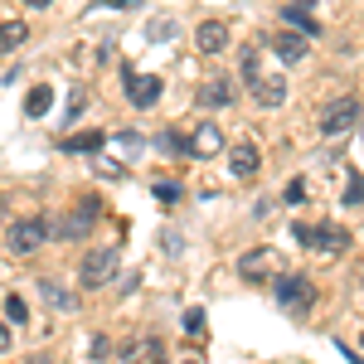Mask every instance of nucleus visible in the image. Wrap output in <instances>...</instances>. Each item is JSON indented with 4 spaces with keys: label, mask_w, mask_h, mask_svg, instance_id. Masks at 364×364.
I'll list each match as a JSON object with an SVG mask.
<instances>
[{
    "label": "nucleus",
    "mask_w": 364,
    "mask_h": 364,
    "mask_svg": "<svg viewBox=\"0 0 364 364\" xmlns=\"http://www.w3.org/2000/svg\"><path fill=\"white\" fill-rule=\"evenodd\" d=\"M272 296H277V306L291 311V316H301V311L316 306V287H311V277H301V272H282V277L272 282Z\"/></svg>",
    "instance_id": "f257e3e1"
},
{
    "label": "nucleus",
    "mask_w": 364,
    "mask_h": 364,
    "mask_svg": "<svg viewBox=\"0 0 364 364\" xmlns=\"http://www.w3.org/2000/svg\"><path fill=\"white\" fill-rule=\"evenodd\" d=\"M49 238V224L44 219H15V224L5 228V248L15 252V257H29V252H39V243Z\"/></svg>",
    "instance_id": "f03ea898"
},
{
    "label": "nucleus",
    "mask_w": 364,
    "mask_h": 364,
    "mask_svg": "<svg viewBox=\"0 0 364 364\" xmlns=\"http://www.w3.org/2000/svg\"><path fill=\"white\" fill-rule=\"evenodd\" d=\"M296 238H301L306 248L326 252V257H340V252L350 248V233H345L340 224H321V228H306V224H296Z\"/></svg>",
    "instance_id": "7ed1b4c3"
},
{
    "label": "nucleus",
    "mask_w": 364,
    "mask_h": 364,
    "mask_svg": "<svg viewBox=\"0 0 364 364\" xmlns=\"http://www.w3.org/2000/svg\"><path fill=\"white\" fill-rule=\"evenodd\" d=\"M122 83H127V102L132 107H156L161 102V78L156 73H136V68H122Z\"/></svg>",
    "instance_id": "20e7f679"
},
{
    "label": "nucleus",
    "mask_w": 364,
    "mask_h": 364,
    "mask_svg": "<svg viewBox=\"0 0 364 364\" xmlns=\"http://www.w3.org/2000/svg\"><path fill=\"white\" fill-rule=\"evenodd\" d=\"M355 122H360V102H355V97H336V102L321 112V136H345Z\"/></svg>",
    "instance_id": "39448f33"
},
{
    "label": "nucleus",
    "mask_w": 364,
    "mask_h": 364,
    "mask_svg": "<svg viewBox=\"0 0 364 364\" xmlns=\"http://www.w3.org/2000/svg\"><path fill=\"white\" fill-rule=\"evenodd\" d=\"M112 277H117V248H97L83 257V272H78L83 287H107Z\"/></svg>",
    "instance_id": "423d86ee"
},
{
    "label": "nucleus",
    "mask_w": 364,
    "mask_h": 364,
    "mask_svg": "<svg viewBox=\"0 0 364 364\" xmlns=\"http://www.w3.org/2000/svg\"><path fill=\"white\" fill-rule=\"evenodd\" d=\"M252 102H257V107H282V102H287V83L257 73V78H252Z\"/></svg>",
    "instance_id": "0eeeda50"
},
{
    "label": "nucleus",
    "mask_w": 364,
    "mask_h": 364,
    "mask_svg": "<svg viewBox=\"0 0 364 364\" xmlns=\"http://www.w3.org/2000/svg\"><path fill=\"white\" fill-rule=\"evenodd\" d=\"M228 170H233V180H252L257 175V146L252 141H238L233 156H228Z\"/></svg>",
    "instance_id": "6e6552de"
},
{
    "label": "nucleus",
    "mask_w": 364,
    "mask_h": 364,
    "mask_svg": "<svg viewBox=\"0 0 364 364\" xmlns=\"http://www.w3.org/2000/svg\"><path fill=\"white\" fill-rule=\"evenodd\" d=\"M272 257H277L272 248H252L248 257L238 262V277H243V282H262L267 272H272Z\"/></svg>",
    "instance_id": "1a4fd4ad"
},
{
    "label": "nucleus",
    "mask_w": 364,
    "mask_h": 364,
    "mask_svg": "<svg viewBox=\"0 0 364 364\" xmlns=\"http://www.w3.org/2000/svg\"><path fill=\"white\" fill-rule=\"evenodd\" d=\"M306 34H296V29H287V34H277L272 39V54L282 58V63H296V58H306Z\"/></svg>",
    "instance_id": "9d476101"
},
{
    "label": "nucleus",
    "mask_w": 364,
    "mask_h": 364,
    "mask_svg": "<svg viewBox=\"0 0 364 364\" xmlns=\"http://www.w3.org/2000/svg\"><path fill=\"white\" fill-rule=\"evenodd\" d=\"M195 44L204 49V54H219V49L228 44V25L224 20H204V25L195 29Z\"/></svg>",
    "instance_id": "9b49d317"
},
{
    "label": "nucleus",
    "mask_w": 364,
    "mask_h": 364,
    "mask_svg": "<svg viewBox=\"0 0 364 364\" xmlns=\"http://www.w3.org/2000/svg\"><path fill=\"white\" fill-rule=\"evenodd\" d=\"M282 20L296 29V34H306V39H321V25H316V15L301 10V5H282Z\"/></svg>",
    "instance_id": "f8f14e48"
},
{
    "label": "nucleus",
    "mask_w": 364,
    "mask_h": 364,
    "mask_svg": "<svg viewBox=\"0 0 364 364\" xmlns=\"http://www.w3.org/2000/svg\"><path fill=\"white\" fill-rule=\"evenodd\" d=\"M25 39H29V25H25V20H5V25H0V54L20 49Z\"/></svg>",
    "instance_id": "ddd939ff"
},
{
    "label": "nucleus",
    "mask_w": 364,
    "mask_h": 364,
    "mask_svg": "<svg viewBox=\"0 0 364 364\" xmlns=\"http://www.w3.org/2000/svg\"><path fill=\"white\" fill-rule=\"evenodd\" d=\"M102 132H78V136H68V141H58V146H63V151H83V156H97V151H102Z\"/></svg>",
    "instance_id": "4468645a"
},
{
    "label": "nucleus",
    "mask_w": 364,
    "mask_h": 364,
    "mask_svg": "<svg viewBox=\"0 0 364 364\" xmlns=\"http://www.w3.org/2000/svg\"><path fill=\"white\" fill-rule=\"evenodd\" d=\"M219 146H224V132L219 127H199L195 132V156H219Z\"/></svg>",
    "instance_id": "2eb2a0df"
},
{
    "label": "nucleus",
    "mask_w": 364,
    "mask_h": 364,
    "mask_svg": "<svg viewBox=\"0 0 364 364\" xmlns=\"http://www.w3.org/2000/svg\"><path fill=\"white\" fill-rule=\"evenodd\" d=\"M49 102H54V87L39 83V87L25 97V112H29V117H49Z\"/></svg>",
    "instance_id": "dca6fc26"
},
{
    "label": "nucleus",
    "mask_w": 364,
    "mask_h": 364,
    "mask_svg": "<svg viewBox=\"0 0 364 364\" xmlns=\"http://www.w3.org/2000/svg\"><path fill=\"white\" fill-rule=\"evenodd\" d=\"M204 102H209V107H228V102H233V83H228V78H214V83L204 87Z\"/></svg>",
    "instance_id": "f3484780"
},
{
    "label": "nucleus",
    "mask_w": 364,
    "mask_h": 364,
    "mask_svg": "<svg viewBox=\"0 0 364 364\" xmlns=\"http://www.w3.org/2000/svg\"><path fill=\"white\" fill-rule=\"evenodd\" d=\"M49 233H58V238H83V233H87V224L78 219V214H73V219H63V224H54Z\"/></svg>",
    "instance_id": "a211bd4d"
},
{
    "label": "nucleus",
    "mask_w": 364,
    "mask_h": 364,
    "mask_svg": "<svg viewBox=\"0 0 364 364\" xmlns=\"http://www.w3.org/2000/svg\"><path fill=\"white\" fill-rule=\"evenodd\" d=\"M44 296H49V301H54L58 311H73V296H68L63 287H54V282H44Z\"/></svg>",
    "instance_id": "6ab92c4d"
},
{
    "label": "nucleus",
    "mask_w": 364,
    "mask_h": 364,
    "mask_svg": "<svg viewBox=\"0 0 364 364\" xmlns=\"http://www.w3.org/2000/svg\"><path fill=\"white\" fill-rule=\"evenodd\" d=\"M5 316H10L15 326H25V321H29V306L20 301V296H5Z\"/></svg>",
    "instance_id": "aec40b11"
},
{
    "label": "nucleus",
    "mask_w": 364,
    "mask_h": 364,
    "mask_svg": "<svg viewBox=\"0 0 364 364\" xmlns=\"http://www.w3.org/2000/svg\"><path fill=\"white\" fill-rule=\"evenodd\" d=\"M161 146H166V151H175V156H195V146H190L185 136H175V132H170V136H161Z\"/></svg>",
    "instance_id": "412c9836"
},
{
    "label": "nucleus",
    "mask_w": 364,
    "mask_h": 364,
    "mask_svg": "<svg viewBox=\"0 0 364 364\" xmlns=\"http://www.w3.org/2000/svg\"><path fill=\"white\" fill-rule=\"evenodd\" d=\"M185 331H190V336H195V340H204V311H185Z\"/></svg>",
    "instance_id": "4be33fe9"
},
{
    "label": "nucleus",
    "mask_w": 364,
    "mask_h": 364,
    "mask_svg": "<svg viewBox=\"0 0 364 364\" xmlns=\"http://www.w3.org/2000/svg\"><path fill=\"white\" fill-rule=\"evenodd\" d=\"M180 195H185V190H180L175 180H161V185H156V199H161V204H175Z\"/></svg>",
    "instance_id": "5701e85b"
},
{
    "label": "nucleus",
    "mask_w": 364,
    "mask_h": 364,
    "mask_svg": "<svg viewBox=\"0 0 364 364\" xmlns=\"http://www.w3.org/2000/svg\"><path fill=\"white\" fill-rule=\"evenodd\" d=\"M345 204H364V175H350V185H345Z\"/></svg>",
    "instance_id": "b1692460"
},
{
    "label": "nucleus",
    "mask_w": 364,
    "mask_h": 364,
    "mask_svg": "<svg viewBox=\"0 0 364 364\" xmlns=\"http://www.w3.org/2000/svg\"><path fill=\"white\" fill-rule=\"evenodd\" d=\"M257 73H262V68H257V54H252V49H248V54H243V78H248V83H252Z\"/></svg>",
    "instance_id": "393cba45"
},
{
    "label": "nucleus",
    "mask_w": 364,
    "mask_h": 364,
    "mask_svg": "<svg viewBox=\"0 0 364 364\" xmlns=\"http://www.w3.org/2000/svg\"><path fill=\"white\" fill-rule=\"evenodd\" d=\"M301 199H306V185H301V180H296V185H287V204H301Z\"/></svg>",
    "instance_id": "a878e982"
},
{
    "label": "nucleus",
    "mask_w": 364,
    "mask_h": 364,
    "mask_svg": "<svg viewBox=\"0 0 364 364\" xmlns=\"http://www.w3.org/2000/svg\"><path fill=\"white\" fill-rule=\"evenodd\" d=\"M10 340H15V336H10V326H5V321H0V355H5V350H10Z\"/></svg>",
    "instance_id": "bb28decb"
},
{
    "label": "nucleus",
    "mask_w": 364,
    "mask_h": 364,
    "mask_svg": "<svg viewBox=\"0 0 364 364\" xmlns=\"http://www.w3.org/2000/svg\"><path fill=\"white\" fill-rule=\"evenodd\" d=\"M291 5H301V10H311V5H316V0H291Z\"/></svg>",
    "instance_id": "cd10ccee"
},
{
    "label": "nucleus",
    "mask_w": 364,
    "mask_h": 364,
    "mask_svg": "<svg viewBox=\"0 0 364 364\" xmlns=\"http://www.w3.org/2000/svg\"><path fill=\"white\" fill-rule=\"evenodd\" d=\"M25 5H39V10H44V5H49V0H25Z\"/></svg>",
    "instance_id": "c85d7f7f"
},
{
    "label": "nucleus",
    "mask_w": 364,
    "mask_h": 364,
    "mask_svg": "<svg viewBox=\"0 0 364 364\" xmlns=\"http://www.w3.org/2000/svg\"><path fill=\"white\" fill-rule=\"evenodd\" d=\"M29 364H49V360H39V355H34V360H29Z\"/></svg>",
    "instance_id": "c756f323"
}]
</instances>
